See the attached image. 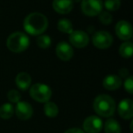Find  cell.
Segmentation results:
<instances>
[{
  "label": "cell",
  "mask_w": 133,
  "mask_h": 133,
  "mask_svg": "<svg viewBox=\"0 0 133 133\" xmlns=\"http://www.w3.org/2000/svg\"><path fill=\"white\" fill-rule=\"evenodd\" d=\"M103 5L108 11H117L120 8V0H105Z\"/></svg>",
  "instance_id": "obj_22"
},
{
  "label": "cell",
  "mask_w": 133,
  "mask_h": 133,
  "mask_svg": "<svg viewBox=\"0 0 133 133\" xmlns=\"http://www.w3.org/2000/svg\"><path fill=\"white\" fill-rule=\"evenodd\" d=\"M24 29L33 36L42 35L48 26V18L45 15L38 12L30 13L26 17L23 23Z\"/></svg>",
  "instance_id": "obj_1"
},
{
  "label": "cell",
  "mask_w": 133,
  "mask_h": 133,
  "mask_svg": "<svg viewBox=\"0 0 133 133\" xmlns=\"http://www.w3.org/2000/svg\"><path fill=\"white\" fill-rule=\"evenodd\" d=\"M82 0H72V2L74 3V2H76V3H79V2H81Z\"/></svg>",
  "instance_id": "obj_28"
},
{
  "label": "cell",
  "mask_w": 133,
  "mask_h": 133,
  "mask_svg": "<svg viewBox=\"0 0 133 133\" xmlns=\"http://www.w3.org/2000/svg\"><path fill=\"white\" fill-rule=\"evenodd\" d=\"M57 29L65 34H70L73 31V25L70 20L62 18L57 22Z\"/></svg>",
  "instance_id": "obj_20"
},
{
  "label": "cell",
  "mask_w": 133,
  "mask_h": 133,
  "mask_svg": "<svg viewBox=\"0 0 133 133\" xmlns=\"http://www.w3.org/2000/svg\"><path fill=\"white\" fill-rule=\"evenodd\" d=\"M44 113L48 118H56L58 114V107L54 102L46 101L44 105Z\"/></svg>",
  "instance_id": "obj_17"
},
{
  "label": "cell",
  "mask_w": 133,
  "mask_h": 133,
  "mask_svg": "<svg viewBox=\"0 0 133 133\" xmlns=\"http://www.w3.org/2000/svg\"><path fill=\"white\" fill-rule=\"evenodd\" d=\"M124 88H125V90L128 93H129V94L133 93V78L131 76L125 78V80H124Z\"/></svg>",
  "instance_id": "obj_25"
},
{
  "label": "cell",
  "mask_w": 133,
  "mask_h": 133,
  "mask_svg": "<svg viewBox=\"0 0 133 133\" xmlns=\"http://www.w3.org/2000/svg\"><path fill=\"white\" fill-rule=\"evenodd\" d=\"M98 15H99V21L103 25L111 24V22H112V20H113L112 16L108 11H101Z\"/></svg>",
  "instance_id": "obj_24"
},
{
  "label": "cell",
  "mask_w": 133,
  "mask_h": 133,
  "mask_svg": "<svg viewBox=\"0 0 133 133\" xmlns=\"http://www.w3.org/2000/svg\"><path fill=\"white\" fill-rule=\"evenodd\" d=\"M69 41L75 48H83L88 46L89 42V35L82 30H73L69 34Z\"/></svg>",
  "instance_id": "obj_8"
},
{
  "label": "cell",
  "mask_w": 133,
  "mask_h": 133,
  "mask_svg": "<svg viewBox=\"0 0 133 133\" xmlns=\"http://www.w3.org/2000/svg\"><path fill=\"white\" fill-rule=\"evenodd\" d=\"M8 98L12 103H17L21 99V94L16 89H11L8 93Z\"/></svg>",
  "instance_id": "obj_23"
},
{
  "label": "cell",
  "mask_w": 133,
  "mask_h": 133,
  "mask_svg": "<svg viewBox=\"0 0 133 133\" xmlns=\"http://www.w3.org/2000/svg\"><path fill=\"white\" fill-rule=\"evenodd\" d=\"M29 46V38L22 32H15L8 36L6 39V46L13 53L24 52Z\"/></svg>",
  "instance_id": "obj_3"
},
{
  "label": "cell",
  "mask_w": 133,
  "mask_h": 133,
  "mask_svg": "<svg viewBox=\"0 0 133 133\" xmlns=\"http://www.w3.org/2000/svg\"><path fill=\"white\" fill-rule=\"evenodd\" d=\"M115 32L119 39L128 41L132 37V26L126 20L118 21L115 26Z\"/></svg>",
  "instance_id": "obj_9"
},
{
  "label": "cell",
  "mask_w": 133,
  "mask_h": 133,
  "mask_svg": "<svg viewBox=\"0 0 133 133\" xmlns=\"http://www.w3.org/2000/svg\"><path fill=\"white\" fill-rule=\"evenodd\" d=\"M122 85L121 78L117 75H109L103 79V87L108 90H116Z\"/></svg>",
  "instance_id": "obj_14"
},
{
  "label": "cell",
  "mask_w": 133,
  "mask_h": 133,
  "mask_svg": "<svg viewBox=\"0 0 133 133\" xmlns=\"http://www.w3.org/2000/svg\"><path fill=\"white\" fill-rule=\"evenodd\" d=\"M29 94L34 100L45 103L46 101H49V99L51 98L52 90L46 84L37 83L31 86V88L29 89Z\"/></svg>",
  "instance_id": "obj_4"
},
{
  "label": "cell",
  "mask_w": 133,
  "mask_h": 133,
  "mask_svg": "<svg viewBox=\"0 0 133 133\" xmlns=\"http://www.w3.org/2000/svg\"><path fill=\"white\" fill-rule=\"evenodd\" d=\"M31 82V76L26 72H20L16 77V84L21 90H26L28 89H29Z\"/></svg>",
  "instance_id": "obj_15"
},
{
  "label": "cell",
  "mask_w": 133,
  "mask_h": 133,
  "mask_svg": "<svg viewBox=\"0 0 133 133\" xmlns=\"http://www.w3.org/2000/svg\"><path fill=\"white\" fill-rule=\"evenodd\" d=\"M56 53L59 59L63 61H69L72 58L73 55H74V51H73V48L71 45H69L68 42H59L56 46Z\"/></svg>",
  "instance_id": "obj_11"
},
{
  "label": "cell",
  "mask_w": 133,
  "mask_h": 133,
  "mask_svg": "<svg viewBox=\"0 0 133 133\" xmlns=\"http://www.w3.org/2000/svg\"><path fill=\"white\" fill-rule=\"evenodd\" d=\"M104 130L106 133H121V127L116 119L109 118L104 124Z\"/></svg>",
  "instance_id": "obj_16"
},
{
  "label": "cell",
  "mask_w": 133,
  "mask_h": 133,
  "mask_svg": "<svg viewBox=\"0 0 133 133\" xmlns=\"http://www.w3.org/2000/svg\"><path fill=\"white\" fill-rule=\"evenodd\" d=\"M103 8L102 0H82L81 11L88 17L98 16Z\"/></svg>",
  "instance_id": "obj_5"
},
{
  "label": "cell",
  "mask_w": 133,
  "mask_h": 133,
  "mask_svg": "<svg viewBox=\"0 0 133 133\" xmlns=\"http://www.w3.org/2000/svg\"><path fill=\"white\" fill-rule=\"evenodd\" d=\"M93 109L95 112L100 117L109 118L116 110L115 100L107 94L98 95L93 102Z\"/></svg>",
  "instance_id": "obj_2"
},
{
  "label": "cell",
  "mask_w": 133,
  "mask_h": 133,
  "mask_svg": "<svg viewBox=\"0 0 133 133\" xmlns=\"http://www.w3.org/2000/svg\"><path fill=\"white\" fill-rule=\"evenodd\" d=\"M53 9L59 14H69L73 9L72 0H54L52 3Z\"/></svg>",
  "instance_id": "obj_13"
},
{
  "label": "cell",
  "mask_w": 133,
  "mask_h": 133,
  "mask_svg": "<svg viewBox=\"0 0 133 133\" xmlns=\"http://www.w3.org/2000/svg\"><path fill=\"white\" fill-rule=\"evenodd\" d=\"M119 55L124 58H129L133 53V44L129 41H125L119 46Z\"/></svg>",
  "instance_id": "obj_18"
},
{
  "label": "cell",
  "mask_w": 133,
  "mask_h": 133,
  "mask_svg": "<svg viewBox=\"0 0 133 133\" xmlns=\"http://www.w3.org/2000/svg\"><path fill=\"white\" fill-rule=\"evenodd\" d=\"M103 128L102 119L98 116H89L83 122V130L87 133H99Z\"/></svg>",
  "instance_id": "obj_7"
},
{
  "label": "cell",
  "mask_w": 133,
  "mask_h": 133,
  "mask_svg": "<svg viewBox=\"0 0 133 133\" xmlns=\"http://www.w3.org/2000/svg\"><path fill=\"white\" fill-rule=\"evenodd\" d=\"M15 109L11 103H5L2 106H0V118L3 119H8L12 118Z\"/></svg>",
  "instance_id": "obj_19"
},
{
  "label": "cell",
  "mask_w": 133,
  "mask_h": 133,
  "mask_svg": "<svg viewBox=\"0 0 133 133\" xmlns=\"http://www.w3.org/2000/svg\"><path fill=\"white\" fill-rule=\"evenodd\" d=\"M65 133H85L84 130H82L81 129H78V128H71L69 129L68 130L65 131Z\"/></svg>",
  "instance_id": "obj_26"
},
{
  "label": "cell",
  "mask_w": 133,
  "mask_h": 133,
  "mask_svg": "<svg viewBox=\"0 0 133 133\" xmlns=\"http://www.w3.org/2000/svg\"><path fill=\"white\" fill-rule=\"evenodd\" d=\"M92 43L96 48L99 49H105L112 45L113 37L109 32L103 31H97L92 37Z\"/></svg>",
  "instance_id": "obj_6"
},
{
  "label": "cell",
  "mask_w": 133,
  "mask_h": 133,
  "mask_svg": "<svg viewBox=\"0 0 133 133\" xmlns=\"http://www.w3.org/2000/svg\"><path fill=\"white\" fill-rule=\"evenodd\" d=\"M14 109L19 119L28 120L33 115V108L28 101H18Z\"/></svg>",
  "instance_id": "obj_10"
},
{
  "label": "cell",
  "mask_w": 133,
  "mask_h": 133,
  "mask_svg": "<svg viewBox=\"0 0 133 133\" xmlns=\"http://www.w3.org/2000/svg\"><path fill=\"white\" fill-rule=\"evenodd\" d=\"M118 115L124 119H130L133 116V101L129 98L122 99L118 107Z\"/></svg>",
  "instance_id": "obj_12"
},
{
  "label": "cell",
  "mask_w": 133,
  "mask_h": 133,
  "mask_svg": "<svg viewBox=\"0 0 133 133\" xmlns=\"http://www.w3.org/2000/svg\"><path fill=\"white\" fill-rule=\"evenodd\" d=\"M119 75H120V77L126 78L128 76H129V70L126 69H121L119 70Z\"/></svg>",
  "instance_id": "obj_27"
},
{
  "label": "cell",
  "mask_w": 133,
  "mask_h": 133,
  "mask_svg": "<svg viewBox=\"0 0 133 133\" xmlns=\"http://www.w3.org/2000/svg\"><path fill=\"white\" fill-rule=\"evenodd\" d=\"M51 38L48 35H39L37 38V44L41 48H48L51 45Z\"/></svg>",
  "instance_id": "obj_21"
}]
</instances>
